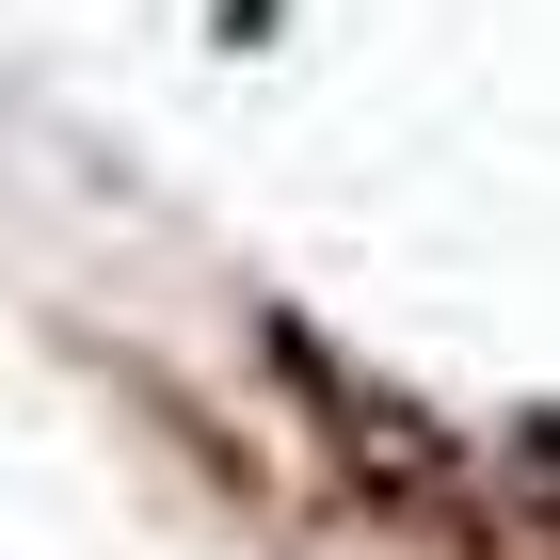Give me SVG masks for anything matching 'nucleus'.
<instances>
[{"label":"nucleus","instance_id":"3","mask_svg":"<svg viewBox=\"0 0 560 560\" xmlns=\"http://www.w3.org/2000/svg\"><path fill=\"white\" fill-rule=\"evenodd\" d=\"M513 448H528V480L560 497V417H513Z\"/></svg>","mask_w":560,"mask_h":560},{"label":"nucleus","instance_id":"1","mask_svg":"<svg viewBox=\"0 0 560 560\" xmlns=\"http://www.w3.org/2000/svg\"><path fill=\"white\" fill-rule=\"evenodd\" d=\"M257 352H272V385L304 400V432H320V465H337V497L352 513H400V528H448V545H480L465 528V497H448V417H417L400 385H369L320 320H289L272 304L257 320Z\"/></svg>","mask_w":560,"mask_h":560},{"label":"nucleus","instance_id":"2","mask_svg":"<svg viewBox=\"0 0 560 560\" xmlns=\"http://www.w3.org/2000/svg\"><path fill=\"white\" fill-rule=\"evenodd\" d=\"M96 369H113V385H129V400H144V417H161V432H176V448H192V465H209V480H224V497H272V480H257V448H241V432H224V417H209V400H192V385H176L161 352H96Z\"/></svg>","mask_w":560,"mask_h":560}]
</instances>
